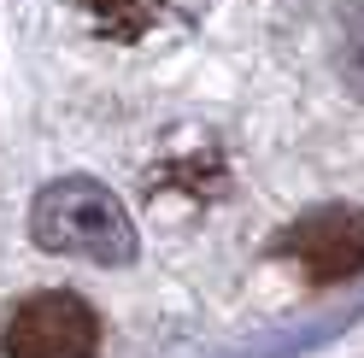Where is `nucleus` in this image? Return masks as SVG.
Listing matches in <instances>:
<instances>
[{"label":"nucleus","mask_w":364,"mask_h":358,"mask_svg":"<svg viewBox=\"0 0 364 358\" xmlns=\"http://www.w3.org/2000/svg\"><path fill=\"white\" fill-rule=\"evenodd\" d=\"M30 229L48 253L95 259V264H129L135 259V223L118 206V194L88 183V176H65V183L36 194Z\"/></svg>","instance_id":"1"},{"label":"nucleus","mask_w":364,"mask_h":358,"mask_svg":"<svg viewBox=\"0 0 364 358\" xmlns=\"http://www.w3.org/2000/svg\"><path fill=\"white\" fill-rule=\"evenodd\" d=\"M6 358H95L100 352V318L95 305L77 294H30L12 305L6 329H0Z\"/></svg>","instance_id":"2"},{"label":"nucleus","mask_w":364,"mask_h":358,"mask_svg":"<svg viewBox=\"0 0 364 358\" xmlns=\"http://www.w3.org/2000/svg\"><path fill=\"white\" fill-rule=\"evenodd\" d=\"M277 259H288L306 282H341L364 271V212L329 206L277 235Z\"/></svg>","instance_id":"3"},{"label":"nucleus","mask_w":364,"mask_h":358,"mask_svg":"<svg viewBox=\"0 0 364 358\" xmlns=\"http://www.w3.org/2000/svg\"><path fill=\"white\" fill-rule=\"evenodd\" d=\"M82 12L100 24V36H118V41H141L159 18L171 12V0H82Z\"/></svg>","instance_id":"4"},{"label":"nucleus","mask_w":364,"mask_h":358,"mask_svg":"<svg viewBox=\"0 0 364 358\" xmlns=\"http://www.w3.org/2000/svg\"><path fill=\"white\" fill-rule=\"evenodd\" d=\"M341 65H347V82L364 94V6L347 18V53H341Z\"/></svg>","instance_id":"5"}]
</instances>
